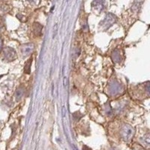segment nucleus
I'll list each match as a JSON object with an SVG mask.
<instances>
[{
	"label": "nucleus",
	"instance_id": "9b49d317",
	"mask_svg": "<svg viewBox=\"0 0 150 150\" xmlns=\"http://www.w3.org/2000/svg\"><path fill=\"white\" fill-rule=\"evenodd\" d=\"M83 150H92L90 148H89V147H88V146H83Z\"/></svg>",
	"mask_w": 150,
	"mask_h": 150
},
{
	"label": "nucleus",
	"instance_id": "f03ea898",
	"mask_svg": "<svg viewBox=\"0 0 150 150\" xmlns=\"http://www.w3.org/2000/svg\"><path fill=\"white\" fill-rule=\"evenodd\" d=\"M117 21V17L112 14H107V16L100 23V26L104 29H107L109 28L112 26Z\"/></svg>",
	"mask_w": 150,
	"mask_h": 150
},
{
	"label": "nucleus",
	"instance_id": "9d476101",
	"mask_svg": "<svg viewBox=\"0 0 150 150\" xmlns=\"http://www.w3.org/2000/svg\"><path fill=\"white\" fill-rule=\"evenodd\" d=\"M28 1H29V2H31V3H32V4L36 5L39 2L40 0H28Z\"/></svg>",
	"mask_w": 150,
	"mask_h": 150
},
{
	"label": "nucleus",
	"instance_id": "1a4fd4ad",
	"mask_svg": "<svg viewBox=\"0 0 150 150\" xmlns=\"http://www.w3.org/2000/svg\"><path fill=\"white\" fill-rule=\"evenodd\" d=\"M23 95V88H19V89L17 90L16 92V96L17 98L20 99L22 96Z\"/></svg>",
	"mask_w": 150,
	"mask_h": 150
},
{
	"label": "nucleus",
	"instance_id": "6e6552de",
	"mask_svg": "<svg viewBox=\"0 0 150 150\" xmlns=\"http://www.w3.org/2000/svg\"><path fill=\"white\" fill-rule=\"evenodd\" d=\"M32 59H28L27 62L25 64V66H24V73L26 74H30V71H31V65H32Z\"/></svg>",
	"mask_w": 150,
	"mask_h": 150
},
{
	"label": "nucleus",
	"instance_id": "ddd939ff",
	"mask_svg": "<svg viewBox=\"0 0 150 150\" xmlns=\"http://www.w3.org/2000/svg\"><path fill=\"white\" fill-rule=\"evenodd\" d=\"M73 147H74V150H77V148H76V147H75V146H73Z\"/></svg>",
	"mask_w": 150,
	"mask_h": 150
},
{
	"label": "nucleus",
	"instance_id": "39448f33",
	"mask_svg": "<svg viewBox=\"0 0 150 150\" xmlns=\"http://www.w3.org/2000/svg\"><path fill=\"white\" fill-rule=\"evenodd\" d=\"M92 5L96 10L101 11L104 8V0H95Z\"/></svg>",
	"mask_w": 150,
	"mask_h": 150
},
{
	"label": "nucleus",
	"instance_id": "f257e3e1",
	"mask_svg": "<svg viewBox=\"0 0 150 150\" xmlns=\"http://www.w3.org/2000/svg\"><path fill=\"white\" fill-rule=\"evenodd\" d=\"M134 134V129L129 124H124L121 129V136L123 140L129 141L131 140Z\"/></svg>",
	"mask_w": 150,
	"mask_h": 150
},
{
	"label": "nucleus",
	"instance_id": "20e7f679",
	"mask_svg": "<svg viewBox=\"0 0 150 150\" xmlns=\"http://www.w3.org/2000/svg\"><path fill=\"white\" fill-rule=\"evenodd\" d=\"M34 44H26L21 47V53L23 56H29L34 50Z\"/></svg>",
	"mask_w": 150,
	"mask_h": 150
},
{
	"label": "nucleus",
	"instance_id": "f8f14e48",
	"mask_svg": "<svg viewBox=\"0 0 150 150\" xmlns=\"http://www.w3.org/2000/svg\"><path fill=\"white\" fill-rule=\"evenodd\" d=\"M2 45H3V43H2V39H1V38H0V50H2Z\"/></svg>",
	"mask_w": 150,
	"mask_h": 150
},
{
	"label": "nucleus",
	"instance_id": "423d86ee",
	"mask_svg": "<svg viewBox=\"0 0 150 150\" xmlns=\"http://www.w3.org/2000/svg\"><path fill=\"white\" fill-rule=\"evenodd\" d=\"M43 29V26L41 25L38 23H35L33 25V30H34V33L35 35L39 36L41 35L42 34V30Z\"/></svg>",
	"mask_w": 150,
	"mask_h": 150
},
{
	"label": "nucleus",
	"instance_id": "0eeeda50",
	"mask_svg": "<svg viewBox=\"0 0 150 150\" xmlns=\"http://www.w3.org/2000/svg\"><path fill=\"white\" fill-rule=\"evenodd\" d=\"M112 58L115 62H120L122 56H121V54L120 52H119V50H115L114 51L112 52Z\"/></svg>",
	"mask_w": 150,
	"mask_h": 150
},
{
	"label": "nucleus",
	"instance_id": "7ed1b4c3",
	"mask_svg": "<svg viewBox=\"0 0 150 150\" xmlns=\"http://www.w3.org/2000/svg\"><path fill=\"white\" fill-rule=\"evenodd\" d=\"M3 56L5 59L8 61H13L14 59H16L17 57V54L15 50L11 48H6L4 49L3 51Z\"/></svg>",
	"mask_w": 150,
	"mask_h": 150
}]
</instances>
